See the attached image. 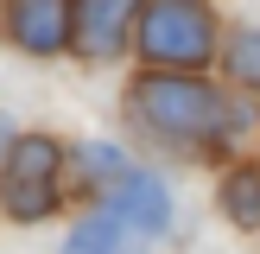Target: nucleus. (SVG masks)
Wrapping results in <instances>:
<instances>
[{"label":"nucleus","mask_w":260,"mask_h":254,"mask_svg":"<svg viewBox=\"0 0 260 254\" xmlns=\"http://www.w3.org/2000/svg\"><path fill=\"white\" fill-rule=\"evenodd\" d=\"M127 25H134V13L121 7V0H89V7L70 13V38L89 51V57H114L127 38Z\"/></svg>","instance_id":"6"},{"label":"nucleus","mask_w":260,"mask_h":254,"mask_svg":"<svg viewBox=\"0 0 260 254\" xmlns=\"http://www.w3.org/2000/svg\"><path fill=\"white\" fill-rule=\"evenodd\" d=\"M57 178H63L57 140H45V134L13 140L7 165H0V203H7V216H19V223L51 216V210H57Z\"/></svg>","instance_id":"2"},{"label":"nucleus","mask_w":260,"mask_h":254,"mask_svg":"<svg viewBox=\"0 0 260 254\" xmlns=\"http://www.w3.org/2000/svg\"><path fill=\"white\" fill-rule=\"evenodd\" d=\"M7 38L19 51H32V57H57V51L70 45V7H57V0H25V7L7 13Z\"/></svg>","instance_id":"5"},{"label":"nucleus","mask_w":260,"mask_h":254,"mask_svg":"<svg viewBox=\"0 0 260 254\" xmlns=\"http://www.w3.org/2000/svg\"><path fill=\"white\" fill-rule=\"evenodd\" d=\"M222 210L235 216V223H248V229L260 223V172L254 165H241V172L222 184Z\"/></svg>","instance_id":"7"},{"label":"nucleus","mask_w":260,"mask_h":254,"mask_svg":"<svg viewBox=\"0 0 260 254\" xmlns=\"http://www.w3.org/2000/svg\"><path fill=\"white\" fill-rule=\"evenodd\" d=\"M134 108L146 114L165 140H197V146H216V140H229V134L248 127V114L229 108L197 76H146V83L134 89Z\"/></svg>","instance_id":"1"},{"label":"nucleus","mask_w":260,"mask_h":254,"mask_svg":"<svg viewBox=\"0 0 260 254\" xmlns=\"http://www.w3.org/2000/svg\"><path fill=\"white\" fill-rule=\"evenodd\" d=\"M229 64H235V76L248 89H260V32H241L235 45H229Z\"/></svg>","instance_id":"8"},{"label":"nucleus","mask_w":260,"mask_h":254,"mask_svg":"<svg viewBox=\"0 0 260 254\" xmlns=\"http://www.w3.org/2000/svg\"><path fill=\"white\" fill-rule=\"evenodd\" d=\"M152 241H159V235H146L134 216H121L114 203H102L95 216H83V223L70 229L63 254H146Z\"/></svg>","instance_id":"4"},{"label":"nucleus","mask_w":260,"mask_h":254,"mask_svg":"<svg viewBox=\"0 0 260 254\" xmlns=\"http://www.w3.org/2000/svg\"><path fill=\"white\" fill-rule=\"evenodd\" d=\"M140 51L159 70H197L216 51V25L203 7H146L140 13Z\"/></svg>","instance_id":"3"}]
</instances>
